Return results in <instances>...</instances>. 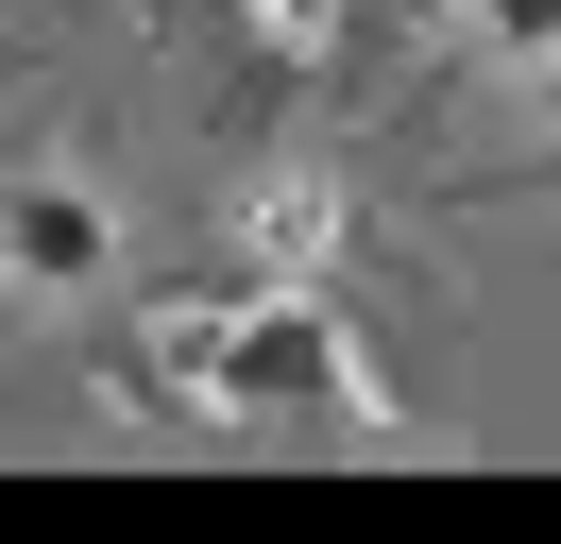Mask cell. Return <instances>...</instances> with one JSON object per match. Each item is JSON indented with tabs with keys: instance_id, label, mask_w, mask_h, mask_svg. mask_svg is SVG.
Here are the masks:
<instances>
[{
	"instance_id": "6da1fadb",
	"label": "cell",
	"mask_w": 561,
	"mask_h": 544,
	"mask_svg": "<svg viewBox=\"0 0 561 544\" xmlns=\"http://www.w3.org/2000/svg\"><path fill=\"white\" fill-rule=\"evenodd\" d=\"M0 238H18V272H35V290H85V272L119 256V238H103V204H85V188H51V170H18V188H0Z\"/></svg>"
},
{
	"instance_id": "7a4b0ae2",
	"label": "cell",
	"mask_w": 561,
	"mask_h": 544,
	"mask_svg": "<svg viewBox=\"0 0 561 544\" xmlns=\"http://www.w3.org/2000/svg\"><path fill=\"white\" fill-rule=\"evenodd\" d=\"M477 34H493V52H511V68H545V34H561V0H477Z\"/></svg>"
}]
</instances>
